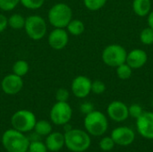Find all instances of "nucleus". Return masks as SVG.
I'll return each mask as SVG.
<instances>
[{"mask_svg":"<svg viewBox=\"0 0 153 152\" xmlns=\"http://www.w3.org/2000/svg\"><path fill=\"white\" fill-rule=\"evenodd\" d=\"M29 138L15 129H8L2 135V144L7 152H28Z\"/></svg>","mask_w":153,"mask_h":152,"instance_id":"nucleus-1","label":"nucleus"},{"mask_svg":"<svg viewBox=\"0 0 153 152\" xmlns=\"http://www.w3.org/2000/svg\"><path fill=\"white\" fill-rule=\"evenodd\" d=\"M65 146L73 152L86 151L91 143L90 134L81 129H71L65 133Z\"/></svg>","mask_w":153,"mask_h":152,"instance_id":"nucleus-2","label":"nucleus"},{"mask_svg":"<svg viewBox=\"0 0 153 152\" xmlns=\"http://www.w3.org/2000/svg\"><path fill=\"white\" fill-rule=\"evenodd\" d=\"M73 19V10L65 3H56L48 10V20L54 28L65 29Z\"/></svg>","mask_w":153,"mask_h":152,"instance_id":"nucleus-3","label":"nucleus"},{"mask_svg":"<svg viewBox=\"0 0 153 152\" xmlns=\"http://www.w3.org/2000/svg\"><path fill=\"white\" fill-rule=\"evenodd\" d=\"M86 132L92 136L103 135L108 128V121L107 116L100 111L93 110L85 116L83 121Z\"/></svg>","mask_w":153,"mask_h":152,"instance_id":"nucleus-4","label":"nucleus"},{"mask_svg":"<svg viewBox=\"0 0 153 152\" xmlns=\"http://www.w3.org/2000/svg\"><path fill=\"white\" fill-rule=\"evenodd\" d=\"M23 29L30 39L40 40L47 34L48 26L42 16L39 14H32L26 17Z\"/></svg>","mask_w":153,"mask_h":152,"instance_id":"nucleus-5","label":"nucleus"},{"mask_svg":"<svg viewBox=\"0 0 153 152\" xmlns=\"http://www.w3.org/2000/svg\"><path fill=\"white\" fill-rule=\"evenodd\" d=\"M127 51L126 48L118 44H110L107 46L101 54L103 63L109 67H117L126 63Z\"/></svg>","mask_w":153,"mask_h":152,"instance_id":"nucleus-6","label":"nucleus"},{"mask_svg":"<svg viewBox=\"0 0 153 152\" xmlns=\"http://www.w3.org/2000/svg\"><path fill=\"white\" fill-rule=\"evenodd\" d=\"M36 122L37 119L34 113L27 109L16 111L11 117V125L13 128L23 133L32 131Z\"/></svg>","mask_w":153,"mask_h":152,"instance_id":"nucleus-7","label":"nucleus"},{"mask_svg":"<svg viewBox=\"0 0 153 152\" xmlns=\"http://www.w3.org/2000/svg\"><path fill=\"white\" fill-rule=\"evenodd\" d=\"M73 109L68 102L56 101L50 109L49 116L53 124L56 125H64L68 124L72 119Z\"/></svg>","mask_w":153,"mask_h":152,"instance_id":"nucleus-8","label":"nucleus"},{"mask_svg":"<svg viewBox=\"0 0 153 152\" xmlns=\"http://www.w3.org/2000/svg\"><path fill=\"white\" fill-rule=\"evenodd\" d=\"M22 77H20L13 73L5 75L1 81V89L6 95H16L22 90Z\"/></svg>","mask_w":153,"mask_h":152,"instance_id":"nucleus-9","label":"nucleus"},{"mask_svg":"<svg viewBox=\"0 0 153 152\" xmlns=\"http://www.w3.org/2000/svg\"><path fill=\"white\" fill-rule=\"evenodd\" d=\"M91 80L84 75L76 76L71 83L73 94L78 99H84L91 92Z\"/></svg>","mask_w":153,"mask_h":152,"instance_id":"nucleus-10","label":"nucleus"},{"mask_svg":"<svg viewBox=\"0 0 153 152\" xmlns=\"http://www.w3.org/2000/svg\"><path fill=\"white\" fill-rule=\"evenodd\" d=\"M69 41V33L65 29L54 28L48 36V43L49 47L55 50L65 48Z\"/></svg>","mask_w":153,"mask_h":152,"instance_id":"nucleus-11","label":"nucleus"},{"mask_svg":"<svg viewBox=\"0 0 153 152\" xmlns=\"http://www.w3.org/2000/svg\"><path fill=\"white\" fill-rule=\"evenodd\" d=\"M136 128L141 136L153 140V112H143L136 119Z\"/></svg>","mask_w":153,"mask_h":152,"instance_id":"nucleus-12","label":"nucleus"},{"mask_svg":"<svg viewBox=\"0 0 153 152\" xmlns=\"http://www.w3.org/2000/svg\"><path fill=\"white\" fill-rule=\"evenodd\" d=\"M108 117L117 123L126 121L129 117L128 107L120 100H114L110 102L107 108Z\"/></svg>","mask_w":153,"mask_h":152,"instance_id":"nucleus-13","label":"nucleus"},{"mask_svg":"<svg viewBox=\"0 0 153 152\" xmlns=\"http://www.w3.org/2000/svg\"><path fill=\"white\" fill-rule=\"evenodd\" d=\"M110 137L113 139L116 144L119 146H128L134 142L135 139V133L127 126H119L112 131Z\"/></svg>","mask_w":153,"mask_h":152,"instance_id":"nucleus-14","label":"nucleus"},{"mask_svg":"<svg viewBox=\"0 0 153 152\" xmlns=\"http://www.w3.org/2000/svg\"><path fill=\"white\" fill-rule=\"evenodd\" d=\"M148 61L147 53L140 48H134L127 52L126 63L133 69H140L143 67Z\"/></svg>","mask_w":153,"mask_h":152,"instance_id":"nucleus-15","label":"nucleus"},{"mask_svg":"<svg viewBox=\"0 0 153 152\" xmlns=\"http://www.w3.org/2000/svg\"><path fill=\"white\" fill-rule=\"evenodd\" d=\"M48 151L52 152H56L61 151L65 146V135L59 132L50 133L45 142Z\"/></svg>","mask_w":153,"mask_h":152,"instance_id":"nucleus-16","label":"nucleus"},{"mask_svg":"<svg viewBox=\"0 0 153 152\" xmlns=\"http://www.w3.org/2000/svg\"><path fill=\"white\" fill-rule=\"evenodd\" d=\"M134 13L140 17H145L152 11L151 0H134L132 4Z\"/></svg>","mask_w":153,"mask_h":152,"instance_id":"nucleus-17","label":"nucleus"},{"mask_svg":"<svg viewBox=\"0 0 153 152\" xmlns=\"http://www.w3.org/2000/svg\"><path fill=\"white\" fill-rule=\"evenodd\" d=\"M66 30L69 34L73 36H80L85 30V25L82 21L79 19H72V21L67 24Z\"/></svg>","mask_w":153,"mask_h":152,"instance_id":"nucleus-18","label":"nucleus"},{"mask_svg":"<svg viewBox=\"0 0 153 152\" xmlns=\"http://www.w3.org/2000/svg\"><path fill=\"white\" fill-rule=\"evenodd\" d=\"M29 70H30L29 63L22 59L17 60L16 62H14V64L12 66V73L20 77L25 76L29 73Z\"/></svg>","mask_w":153,"mask_h":152,"instance_id":"nucleus-19","label":"nucleus"},{"mask_svg":"<svg viewBox=\"0 0 153 152\" xmlns=\"http://www.w3.org/2000/svg\"><path fill=\"white\" fill-rule=\"evenodd\" d=\"M33 130L37 135L48 136L50 133H52V125L47 120H39L36 122Z\"/></svg>","mask_w":153,"mask_h":152,"instance_id":"nucleus-20","label":"nucleus"},{"mask_svg":"<svg viewBox=\"0 0 153 152\" xmlns=\"http://www.w3.org/2000/svg\"><path fill=\"white\" fill-rule=\"evenodd\" d=\"M25 19L26 18L21 13H13L10 17H8V26L13 30H22L24 28Z\"/></svg>","mask_w":153,"mask_h":152,"instance_id":"nucleus-21","label":"nucleus"},{"mask_svg":"<svg viewBox=\"0 0 153 152\" xmlns=\"http://www.w3.org/2000/svg\"><path fill=\"white\" fill-rule=\"evenodd\" d=\"M116 73H117V76L120 80L125 81V80H128L132 77L133 69L126 63H124V64L118 65L117 67H116Z\"/></svg>","mask_w":153,"mask_h":152,"instance_id":"nucleus-22","label":"nucleus"},{"mask_svg":"<svg viewBox=\"0 0 153 152\" xmlns=\"http://www.w3.org/2000/svg\"><path fill=\"white\" fill-rule=\"evenodd\" d=\"M140 40L145 46L153 45V29L149 26L144 28L140 33Z\"/></svg>","mask_w":153,"mask_h":152,"instance_id":"nucleus-23","label":"nucleus"},{"mask_svg":"<svg viewBox=\"0 0 153 152\" xmlns=\"http://www.w3.org/2000/svg\"><path fill=\"white\" fill-rule=\"evenodd\" d=\"M108 0H83L84 6L92 12L100 10L107 3Z\"/></svg>","mask_w":153,"mask_h":152,"instance_id":"nucleus-24","label":"nucleus"},{"mask_svg":"<svg viewBox=\"0 0 153 152\" xmlns=\"http://www.w3.org/2000/svg\"><path fill=\"white\" fill-rule=\"evenodd\" d=\"M45 0H20V4L27 9L37 10L43 6Z\"/></svg>","mask_w":153,"mask_h":152,"instance_id":"nucleus-25","label":"nucleus"},{"mask_svg":"<svg viewBox=\"0 0 153 152\" xmlns=\"http://www.w3.org/2000/svg\"><path fill=\"white\" fill-rule=\"evenodd\" d=\"M106 91V84L100 80L91 82V92L96 95H101Z\"/></svg>","mask_w":153,"mask_h":152,"instance_id":"nucleus-26","label":"nucleus"},{"mask_svg":"<svg viewBox=\"0 0 153 152\" xmlns=\"http://www.w3.org/2000/svg\"><path fill=\"white\" fill-rule=\"evenodd\" d=\"M20 4V0H0V9L4 12L13 11Z\"/></svg>","mask_w":153,"mask_h":152,"instance_id":"nucleus-27","label":"nucleus"},{"mask_svg":"<svg viewBox=\"0 0 153 152\" xmlns=\"http://www.w3.org/2000/svg\"><path fill=\"white\" fill-rule=\"evenodd\" d=\"M28 152H48L45 143L39 141H32L30 142Z\"/></svg>","mask_w":153,"mask_h":152,"instance_id":"nucleus-28","label":"nucleus"},{"mask_svg":"<svg viewBox=\"0 0 153 152\" xmlns=\"http://www.w3.org/2000/svg\"><path fill=\"white\" fill-rule=\"evenodd\" d=\"M116 143L114 142L111 137H104L100 142V148L103 151H110L115 147Z\"/></svg>","mask_w":153,"mask_h":152,"instance_id":"nucleus-29","label":"nucleus"},{"mask_svg":"<svg viewBox=\"0 0 153 152\" xmlns=\"http://www.w3.org/2000/svg\"><path fill=\"white\" fill-rule=\"evenodd\" d=\"M143 108L139 105V104H133L130 107H128V113H129V116L137 119L140 116H142V114L143 113Z\"/></svg>","mask_w":153,"mask_h":152,"instance_id":"nucleus-30","label":"nucleus"},{"mask_svg":"<svg viewBox=\"0 0 153 152\" xmlns=\"http://www.w3.org/2000/svg\"><path fill=\"white\" fill-rule=\"evenodd\" d=\"M55 97H56V101L67 102V100L69 99V97H70V93H69V91L66 89H65V88H59L56 91Z\"/></svg>","mask_w":153,"mask_h":152,"instance_id":"nucleus-31","label":"nucleus"},{"mask_svg":"<svg viewBox=\"0 0 153 152\" xmlns=\"http://www.w3.org/2000/svg\"><path fill=\"white\" fill-rule=\"evenodd\" d=\"M80 110L82 114H84L85 116L88 115L89 113L92 112L94 110V106L92 103L89 102V101H86V102H83L81 106H80Z\"/></svg>","mask_w":153,"mask_h":152,"instance_id":"nucleus-32","label":"nucleus"},{"mask_svg":"<svg viewBox=\"0 0 153 152\" xmlns=\"http://www.w3.org/2000/svg\"><path fill=\"white\" fill-rule=\"evenodd\" d=\"M8 27V18L4 13H0V33L4 32Z\"/></svg>","mask_w":153,"mask_h":152,"instance_id":"nucleus-33","label":"nucleus"},{"mask_svg":"<svg viewBox=\"0 0 153 152\" xmlns=\"http://www.w3.org/2000/svg\"><path fill=\"white\" fill-rule=\"evenodd\" d=\"M147 22H148V26L153 29V10L149 13V14L147 15Z\"/></svg>","mask_w":153,"mask_h":152,"instance_id":"nucleus-34","label":"nucleus"}]
</instances>
